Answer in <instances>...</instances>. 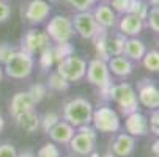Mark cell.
Instances as JSON below:
<instances>
[{"mask_svg":"<svg viewBox=\"0 0 159 157\" xmlns=\"http://www.w3.org/2000/svg\"><path fill=\"white\" fill-rule=\"evenodd\" d=\"M58 121H60V116L57 113H54V111H49V113H44L39 118V127H43V130L48 133Z\"/></svg>","mask_w":159,"mask_h":157,"instance_id":"26","label":"cell"},{"mask_svg":"<svg viewBox=\"0 0 159 157\" xmlns=\"http://www.w3.org/2000/svg\"><path fill=\"white\" fill-rule=\"evenodd\" d=\"M76 133V129L71 126V124H68L66 121L60 120L49 132H48V135L49 138L54 142V143H60V145H68L71 142L73 135Z\"/></svg>","mask_w":159,"mask_h":157,"instance_id":"18","label":"cell"},{"mask_svg":"<svg viewBox=\"0 0 159 157\" xmlns=\"http://www.w3.org/2000/svg\"><path fill=\"white\" fill-rule=\"evenodd\" d=\"M46 35L55 44L71 42V39L76 35L74 27H73V22H71V17L57 14L52 19H49L48 25H46Z\"/></svg>","mask_w":159,"mask_h":157,"instance_id":"5","label":"cell"},{"mask_svg":"<svg viewBox=\"0 0 159 157\" xmlns=\"http://www.w3.org/2000/svg\"><path fill=\"white\" fill-rule=\"evenodd\" d=\"M27 93L30 94L32 101H33L35 105H36V104H39L44 98H46V94H48V86L43 85V83H35V85L30 86V89H29Z\"/></svg>","mask_w":159,"mask_h":157,"instance_id":"25","label":"cell"},{"mask_svg":"<svg viewBox=\"0 0 159 157\" xmlns=\"http://www.w3.org/2000/svg\"><path fill=\"white\" fill-rule=\"evenodd\" d=\"M157 46H159V38H157Z\"/></svg>","mask_w":159,"mask_h":157,"instance_id":"43","label":"cell"},{"mask_svg":"<svg viewBox=\"0 0 159 157\" xmlns=\"http://www.w3.org/2000/svg\"><path fill=\"white\" fill-rule=\"evenodd\" d=\"M135 149V138L126 132H121L112 140L110 143V154L115 157H129Z\"/></svg>","mask_w":159,"mask_h":157,"instance_id":"15","label":"cell"},{"mask_svg":"<svg viewBox=\"0 0 159 157\" xmlns=\"http://www.w3.org/2000/svg\"><path fill=\"white\" fill-rule=\"evenodd\" d=\"M148 3L154 8H159V0H148Z\"/></svg>","mask_w":159,"mask_h":157,"instance_id":"40","label":"cell"},{"mask_svg":"<svg viewBox=\"0 0 159 157\" xmlns=\"http://www.w3.org/2000/svg\"><path fill=\"white\" fill-rule=\"evenodd\" d=\"M36 157H60V151H58V148H57L55 145L48 143V145H44V146L38 151Z\"/></svg>","mask_w":159,"mask_h":157,"instance_id":"33","label":"cell"},{"mask_svg":"<svg viewBox=\"0 0 159 157\" xmlns=\"http://www.w3.org/2000/svg\"><path fill=\"white\" fill-rule=\"evenodd\" d=\"M87 82L90 85H93L96 88H99L101 91L106 89L112 85L110 82V71L106 60L101 58H93L87 63V72H85Z\"/></svg>","mask_w":159,"mask_h":157,"instance_id":"7","label":"cell"},{"mask_svg":"<svg viewBox=\"0 0 159 157\" xmlns=\"http://www.w3.org/2000/svg\"><path fill=\"white\" fill-rule=\"evenodd\" d=\"M11 17V7L7 0H0V24L7 22Z\"/></svg>","mask_w":159,"mask_h":157,"instance_id":"36","label":"cell"},{"mask_svg":"<svg viewBox=\"0 0 159 157\" xmlns=\"http://www.w3.org/2000/svg\"><path fill=\"white\" fill-rule=\"evenodd\" d=\"M14 121H16V124H17L20 129H24V130L29 132V133H33V132L39 127V116H38V113L35 111V108L25 111V113H22V115H19V116H16Z\"/></svg>","mask_w":159,"mask_h":157,"instance_id":"21","label":"cell"},{"mask_svg":"<svg viewBox=\"0 0 159 157\" xmlns=\"http://www.w3.org/2000/svg\"><path fill=\"white\" fill-rule=\"evenodd\" d=\"M102 157H115V155H112L110 152H107V154H106V155H102Z\"/></svg>","mask_w":159,"mask_h":157,"instance_id":"42","label":"cell"},{"mask_svg":"<svg viewBox=\"0 0 159 157\" xmlns=\"http://www.w3.org/2000/svg\"><path fill=\"white\" fill-rule=\"evenodd\" d=\"M51 14V5L46 0H29L22 5V19L32 25H39Z\"/></svg>","mask_w":159,"mask_h":157,"instance_id":"10","label":"cell"},{"mask_svg":"<svg viewBox=\"0 0 159 157\" xmlns=\"http://www.w3.org/2000/svg\"><path fill=\"white\" fill-rule=\"evenodd\" d=\"M48 88L54 89V91H66L70 88V83H68L65 79H61L57 72H52L49 76V80H48Z\"/></svg>","mask_w":159,"mask_h":157,"instance_id":"24","label":"cell"},{"mask_svg":"<svg viewBox=\"0 0 159 157\" xmlns=\"http://www.w3.org/2000/svg\"><path fill=\"white\" fill-rule=\"evenodd\" d=\"M131 2H132V0H110V7H112V10L115 13H120L123 16V14L129 13Z\"/></svg>","mask_w":159,"mask_h":157,"instance_id":"31","label":"cell"},{"mask_svg":"<svg viewBox=\"0 0 159 157\" xmlns=\"http://www.w3.org/2000/svg\"><path fill=\"white\" fill-rule=\"evenodd\" d=\"M125 41H126V36H123L121 33H117V35H113L112 38H107L106 46H107L109 58H110V57H118V55H123Z\"/></svg>","mask_w":159,"mask_h":157,"instance_id":"22","label":"cell"},{"mask_svg":"<svg viewBox=\"0 0 159 157\" xmlns=\"http://www.w3.org/2000/svg\"><path fill=\"white\" fill-rule=\"evenodd\" d=\"M61 79H65L68 83L71 82H79L85 77L87 72V61L80 57L70 55L60 61H57V71H55Z\"/></svg>","mask_w":159,"mask_h":157,"instance_id":"6","label":"cell"},{"mask_svg":"<svg viewBox=\"0 0 159 157\" xmlns=\"http://www.w3.org/2000/svg\"><path fill=\"white\" fill-rule=\"evenodd\" d=\"M66 157H73V155H66Z\"/></svg>","mask_w":159,"mask_h":157,"instance_id":"45","label":"cell"},{"mask_svg":"<svg viewBox=\"0 0 159 157\" xmlns=\"http://www.w3.org/2000/svg\"><path fill=\"white\" fill-rule=\"evenodd\" d=\"M16 49L11 46V44H8V42H0V63H5L7 60H8V57L14 52Z\"/></svg>","mask_w":159,"mask_h":157,"instance_id":"35","label":"cell"},{"mask_svg":"<svg viewBox=\"0 0 159 157\" xmlns=\"http://www.w3.org/2000/svg\"><path fill=\"white\" fill-rule=\"evenodd\" d=\"M93 104L85 98H73L63 105L61 118L68 124H71L74 129L82 127V126H90L92 124V116H93Z\"/></svg>","mask_w":159,"mask_h":157,"instance_id":"1","label":"cell"},{"mask_svg":"<svg viewBox=\"0 0 159 157\" xmlns=\"http://www.w3.org/2000/svg\"><path fill=\"white\" fill-rule=\"evenodd\" d=\"M68 145H70L71 151L77 155H90L96 146V130L92 126L77 127L76 133Z\"/></svg>","mask_w":159,"mask_h":157,"instance_id":"8","label":"cell"},{"mask_svg":"<svg viewBox=\"0 0 159 157\" xmlns=\"http://www.w3.org/2000/svg\"><path fill=\"white\" fill-rule=\"evenodd\" d=\"M143 68L150 72H157L159 71V49L154 50H147V54L142 58Z\"/></svg>","mask_w":159,"mask_h":157,"instance_id":"23","label":"cell"},{"mask_svg":"<svg viewBox=\"0 0 159 157\" xmlns=\"http://www.w3.org/2000/svg\"><path fill=\"white\" fill-rule=\"evenodd\" d=\"M95 20L98 22V25L104 30L107 28H112L113 25L117 24V14L115 11L112 10V7L109 3H99V5H95L93 11H92Z\"/></svg>","mask_w":159,"mask_h":157,"instance_id":"16","label":"cell"},{"mask_svg":"<svg viewBox=\"0 0 159 157\" xmlns=\"http://www.w3.org/2000/svg\"><path fill=\"white\" fill-rule=\"evenodd\" d=\"M148 130L159 138V108L151 110L150 118H148Z\"/></svg>","mask_w":159,"mask_h":157,"instance_id":"32","label":"cell"},{"mask_svg":"<svg viewBox=\"0 0 159 157\" xmlns=\"http://www.w3.org/2000/svg\"><path fill=\"white\" fill-rule=\"evenodd\" d=\"M3 129H5V118H3L2 113H0V133L3 132Z\"/></svg>","mask_w":159,"mask_h":157,"instance_id":"39","label":"cell"},{"mask_svg":"<svg viewBox=\"0 0 159 157\" xmlns=\"http://www.w3.org/2000/svg\"><path fill=\"white\" fill-rule=\"evenodd\" d=\"M51 46V39L46 32H39L36 28L27 30L20 38V50H25L32 55L43 52Z\"/></svg>","mask_w":159,"mask_h":157,"instance_id":"11","label":"cell"},{"mask_svg":"<svg viewBox=\"0 0 159 157\" xmlns=\"http://www.w3.org/2000/svg\"><path fill=\"white\" fill-rule=\"evenodd\" d=\"M104 93L107 94V99H110L112 102H115L118 105L120 111L125 116L132 113V111H137L139 108L137 93L129 83L121 82L117 85H110Z\"/></svg>","mask_w":159,"mask_h":157,"instance_id":"3","label":"cell"},{"mask_svg":"<svg viewBox=\"0 0 159 157\" xmlns=\"http://www.w3.org/2000/svg\"><path fill=\"white\" fill-rule=\"evenodd\" d=\"M107 66L110 74L117 76V77H128L132 74L134 66L132 61L129 58H126L125 55H118V57H110L107 60Z\"/></svg>","mask_w":159,"mask_h":157,"instance_id":"19","label":"cell"},{"mask_svg":"<svg viewBox=\"0 0 159 157\" xmlns=\"http://www.w3.org/2000/svg\"><path fill=\"white\" fill-rule=\"evenodd\" d=\"M17 149L13 143H2L0 145V157H17Z\"/></svg>","mask_w":159,"mask_h":157,"instance_id":"34","label":"cell"},{"mask_svg":"<svg viewBox=\"0 0 159 157\" xmlns=\"http://www.w3.org/2000/svg\"><path fill=\"white\" fill-rule=\"evenodd\" d=\"M92 127L96 132L102 133H113L118 132L121 127L120 116L115 110L109 105H101L93 110V116H92Z\"/></svg>","mask_w":159,"mask_h":157,"instance_id":"4","label":"cell"},{"mask_svg":"<svg viewBox=\"0 0 159 157\" xmlns=\"http://www.w3.org/2000/svg\"><path fill=\"white\" fill-rule=\"evenodd\" d=\"M2 77H3V68L0 66V82H2Z\"/></svg>","mask_w":159,"mask_h":157,"instance_id":"41","label":"cell"},{"mask_svg":"<svg viewBox=\"0 0 159 157\" xmlns=\"http://www.w3.org/2000/svg\"><path fill=\"white\" fill-rule=\"evenodd\" d=\"M71 22H73V27H74L76 35H79L84 39H95L99 33L104 32V28H101L98 25V22L95 20L92 11L76 13L71 17Z\"/></svg>","mask_w":159,"mask_h":157,"instance_id":"9","label":"cell"},{"mask_svg":"<svg viewBox=\"0 0 159 157\" xmlns=\"http://www.w3.org/2000/svg\"><path fill=\"white\" fill-rule=\"evenodd\" d=\"M51 2H57V0H51Z\"/></svg>","mask_w":159,"mask_h":157,"instance_id":"44","label":"cell"},{"mask_svg":"<svg viewBox=\"0 0 159 157\" xmlns=\"http://www.w3.org/2000/svg\"><path fill=\"white\" fill-rule=\"evenodd\" d=\"M145 28V20L135 14H123L118 22V30L126 38H137Z\"/></svg>","mask_w":159,"mask_h":157,"instance_id":"14","label":"cell"},{"mask_svg":"<svg viewBox=\"0 0 159 157\" xmlns=\"http://www.w3.org/2000/svg\"><path fill=\"white\" fill-rule=\"evenodd\" d=\"M65 2L70 7H73L76 13H80V11H90L92 8H95L98 0H65Z\"/></svg>","mask_w":159,"mask_h":157,"instance_id":"27","label":"cell"},{"mask_svg":"<svg viewBox=\"0 0 159 157\" xmlns=\"http://www.w3.org/2000/svg\"><path fill=\"white\" fill-rule=\"evenodd\" d=\"M35 108V102L32 101L30 94L27 91H17L13 94L11 101H10V113L13 118L25 113L29 110Z\"/></svg>","mask_w":159,"mask_h":157,"instance_id":"17","label":"cell"},{"mask_svg":"<svg viewBox=\"0 0 159 157\" xmlns=\"http://www.w3.org/2000/svg\"><path fill=\"white\" fill-rule=\"evenodd\" d=\"M39 63H41V68H44V69H49L51 66L54 64V61H55V57H54V49L49 46L48 49H44L43 52H39Z\"/></svg>","mask_w":159,"mask_h":157,"instance_id":"30","label":"cell"},{"mask_svg":"<svg viewBox=\"0 0 159 157\" xmlns=\"http://www.w3.org/2000/svg\"><path fill=\"white\" fill-rule=\"evenodd\" d=\"M54 49V57H55V61H60L66 57L73 55V46L71 42H63V44H57Z\"/></svg>","mask_w":159,"mask_h":157,"instance_id":"29","label":"cell"},{"mask_svg":"<svg viewBox=\"0 0 159 157\" xmlns=\"http://www.w3.org/2000/svg\"><path fill=\"white\" fill-rule=\"evenodd\" d=\"M147 54V46L145 42L139 38H126L125 47H123V55L129 58L131 61H142L143 55Z\"/></svg>","mask_w":159,"mask_h":157,"instance_id":"20","label":"cell"},{"mask_svg":"<svg viewBox=\"0 0 159 157\" xmlns=\"http://www.w3.org/2000/svg\"><path fill=\"white\" fill-rule=\"evenodd\" d=\"M137 101L148 110L159 108V86L148 79H143L137 85Z\"/></svg>","mask_w":159,"mask_h":157,"instance_id":"12","label":"cell"},{"mask_svg":"<svg viewBox=\"0 0 159 157\" xmlns=\"http://www.w3.org/2000/svg\"><path fill=\"white\" fill-rule=\"evenodd\" d=\"M151 152H153L154 157H159V138L153 142V145H151Z\"/></svg>","mask_w":159,"mask_h":157,"instance_id":"37","label":"cell"},{"mask_svg":"<svg viewBox=\"0 0 159 157\" xmlns=\"http://www.w3.org/2000/svg\"><path fill=\"white\" fill-rule=\"evenodd\" d=\"M33 68H35L33 55L25 50L16 49L3 63V74L14 80H24L30 77Z\"/></svg>","mask_w":159,"mask_h":157,"instance_id":"2","label":"cell"},{"mask_svg":"<svg viewBox=\"0 0 159 157\" xmlns=\"http://www.w3.org/2000/svg\"><path fill=\"white\" fill-rule=\"evenodd\" d=\"M17 157H36V154L32 149H25V151H20L17 154Z\"/></svg>","mask_w":159,"mask_h":157,"instance_id":"38","label":"cell"},{"mask_svg":"<svg viewBox=\"0 0 159 157\" xmlns=\"http://www.w3.org/2000/svg\"><path fill=\"white\" fill-rule=\"evenodd\" d=\"M147 25L151 32L154 33H159V8H154L151 7L148 10V14H147Z\"/></svg>","mask_w":159,"mask_h":157,"instance_id":"28","label":"cell"},{"mask_svg":"<svg viewBox=\"0 0 159 157\" xmlns=\"http://www.w3.org/2000/svg\"><path fill=\"white\" fill-rule=\"evenodd\" d=\"M125 129H126V133L132 135L134 138L135 137H143L148 133V118L140 113V111H132V113L126 115V120H125Z\"/></svg>","mask_w":159,"mask_h":157,"instance_id":"13","label":"cell"}]
</instances>
